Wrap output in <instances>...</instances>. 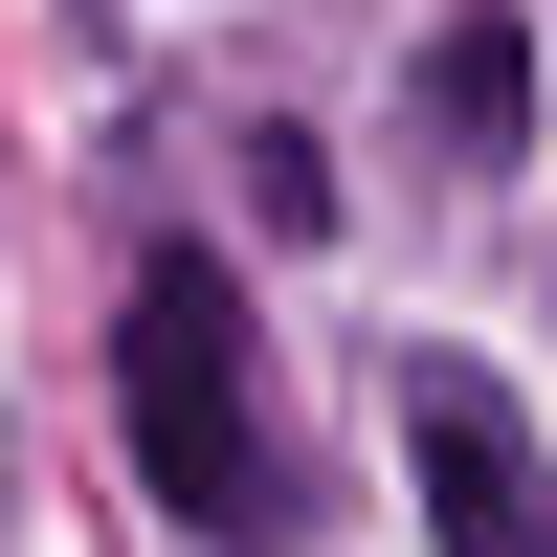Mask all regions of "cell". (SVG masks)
Wrapping results in <instances>:
<instances>
[{"instance_id": "1", "label": "cell", "mask_w": 557, "mask_h": 557, "mask_svg": "<svg viewBox=\"0 0 557 557\" xmlns=\"http://www.w3.org/2000/svg\"><path fill=\"white\" fill-rule=\"evenodd\" d=\"M112 401H134L157 513H201V535H290V446H268V401H246V312H223L201 246L134 268V312H112Z\"/></svg>"}, {"instance_id": "2", "label": "cell", "mask_w": 557, "mask_h": 557, "mask_svg": "<svg viewBox=\"0 0 557 557\" xmlns=\"http://www.w3.org/2000/svg\"><path fill=\"white\" fill-rule=\"evenodd\" d=\"M401 469H424L446 557H557V469H535V424H513L491 357H401Z\"/></svg>"}, {"instance_id": "3", "label": "cell", "mask_w": 557, "mask_h": 557, "mask_svg": "<svg viewBox=\"0 0 557 557\" xmlns=\"http://www.w3.org/2000/svg\"><path fill=\"white\" fill-rule=\"evenodd\" d=\"M424 157H446V178H513V157H535V23H513V0L424 23Z\"/></svg>"}, {"instance_id": "4", "label": "cell", "mask_w": 557, "mask_h": 557, "mask_svg": "<svg viewBox=\"0 0 557 557\" xmlns=\"http://www.w3.org/2000/svg\"><path fill=\"white\" fill-rule=\"evenodd\" d=\"M246 201H268V223L312 246V223H335V157H312V134H246Z\"/></svg>"}]
</instances>
